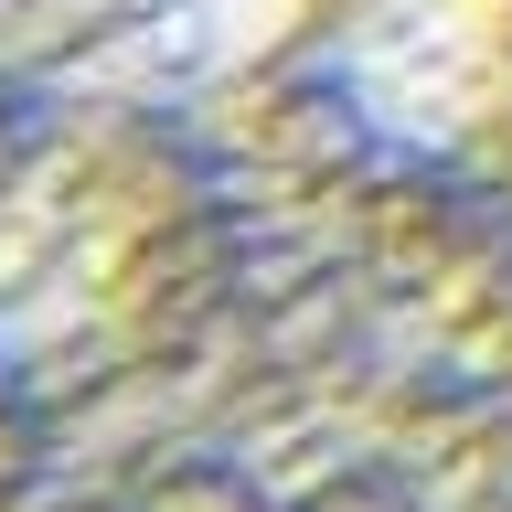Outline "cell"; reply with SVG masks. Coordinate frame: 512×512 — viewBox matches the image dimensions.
<instances>
[{
	"instance_id": "cell-1",
	"label": "cell",
	"mask_w": 512,
	"mask_h": 512,
	"mask_svg": "<svg viewBox=\"0 0 512 512\" xmlns=\"http://www.w3.org/2000/svg\"><path fill=\"white\" fill-rule=\"evenodd\" d=\"M310 0H0V75L54 96H192L299 32Z\"/></svg>"
}]
</instances>
